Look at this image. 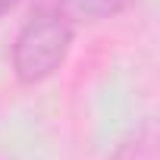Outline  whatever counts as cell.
<instances>
[{"label": "cell", "mask_w": 160, "mask_h": 160, "mask_svg": "<svg viewBox=\"0 0 160 160\" xmlns=\"http://www.w3.org/2000/svg\"><path fill=\"white\" fill-rule=\"evenodd\" d=\"M35 3L53 7L63 16L75 19H88V22H101V19H113L119 13H126L135 0H35Z\"/></svg>", "instance_id": "2"}, {"label": "cell", "mask_w": 160, "mask_h": 160, "mask_svg": "<svg viewBox=\"0 0 160 160\" xmlns=\"http://www.w3.org/2000/svg\"><path fill=\"white\" fill-rule=\"evenodd\" d=\"M16 3H19V0H0V19H3V16H7V13H10Z\"/></svg>", "instance_id": "4"}, {"label": "cell", "mask_w": 160, "mask_h": 160, "mask_svg": "<svg viewBox=\"0 0 160 160\" xmlns=\"http://www.w3.org/2000/svg\"><path fill=\"white\" fill-rule=\"evenodd\" d=\"M110 160H157V132L151 126L135 129L113 154Z\"/></svg>", "instance_id": "3"}, {"label": "cell", "mask_w": 160, "mask_h": 160, "mask_svg": "<svg viewBox=\"0 0 160 160\" xmlns=\"http://www.w3.org/2000/svg\"><path fill=\"white\" fill-rule=\"evenodd\" d=\"M72 32L75 22L63 16L53 7L35 3L28 22L16 35L13 44V69L22 85H38L44 78H50L63 63L72 47Z\"/></svg>", "instance_id": "1"}]
</instances>
